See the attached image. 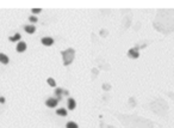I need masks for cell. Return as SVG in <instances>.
<instances>
[{
	"instance_id": "obj_13",
	"label": "cell",
	"mask_w": 174,
	"mask_h": 128,
	"mask_svg": "<svg viewBox=\"0 0 174 128\" xmlns=\"http://www.w3.org/2000/svg\"><path fill=\"white\" fill-rule=\"evenodd\" d=\"M46 82H48V84H49L50 86H56V83H55V80L52 79V78H49L48 80H46Z\"/></svg>"
},
{
	"instance_id": "obj_7",
	"label": "cell",
	"mask_w": 174,
	"mask_h": 128,
	"mask_svg": "<svg viewBox=\"0 0 174 128\" xmlns=\"http://www.w3.org/2000/svg\"><path fill=\"white\" fill-rule=\"evenodd\" d=\"M24 29H25V31L28 32V34H33V32L36 31V28L33 25H25Z\"/></svg>"
},
{
	"instance_id": "obj_16",
	"label": "cell",
	"mask_w": 174,
	"mask_h": 128,
	"mask_svg": "<svg viewBox=\"0 0 174 128\" xmlns=\"http://www.w3.org/2000/svg\"><path fill=\"white\" fill-rule=\"evenodd\" d=\"M5 102V98H3V97H0V103H4Z\"/></svg>"
},
{
	"instance_id": "obj_4",
	"label": "cell",
	"mask_w": 174,
	"mask_h": 128,
	"mask_svg": "<svg viewBox=\"0 0 174 128\" xmlns=\"http://www.w3.org/2000/svg\"><path fill=\"white\" fill-rule=\"evenodd\" d=\"M42 43L44 46H51L52 43H54V40H52L51 37H43L42 38Z\"/></svg>"
},
{
	"instance_id": "obj_10",
	"label": "cell",
	"mask_w": 174,
	"mask_h": 128,
	"mask_svg": "<svg viewBox=\"0 0 174 128\" xmlns=\"http://www.w3.org/2000/svg\"><path fill=\"white\" fill-rule=\"evenodd\" d=\"M22 38V36H21V34H16V35L15 36H12V37H10V40H11V41H13V42H15V41H18V40H21Z\"/></svg>"
},
{
	"instance_id": "obj_12",
	"label": "cell",
	"mask_w": 174,
	"mask_h": 128,
	"mask_svg": "<svg viewBox=\"0 0 174 128\" xmlns=\"http://www.w3.org/2000/svg\"><path fill=\"white\" fill-rule=\"evenodd\" d=\"M62 93H63V90H62V89H60V87H58V89H55V95L58 97V99L61 98V95H62Z\"/></svg>"
},
{
	"instance_id": "obj_15",
	"label": "cell",
	"mask_w": 174,
	"mask_h": 128,
	"mask_svg": "<svg viewBox=\"0 0 174 128\" xmlns=\"http://www.w3.org/2000/svg\"><path fill=\"white\" fill-rule=\"evenodd\" d=\"M32 12L33 13H39L41 12V9H32Z\"/></svg>"
},
{
	"instance_id": "obj_6",
	"label": "cell",
	"mask_w": 174,
	"mask_h": 128,
	"mask_svg": "<svg viewBox=\"0 0 174 128\" xmlns=\"http://www.w3.org/2000/svg\"><path fill=\"white\" fill-rule=\"evenodd\" d=\"M26 49V43L25 42H19L18 44H17V52H24Z\"/></svg>"
},
{
	"instance_id": "obj_1",
	"label": "cell",
	"mask_w": 174,
	"mask_h": 128,
	"mask_svg": "<svg viewBox=\"0 0 174 128\" xmlns=\"http://www.w3.org/2000/svg\"><path fill=\"white\" fill-rule=\"evenodd\" d=\"M61 54H62V56H63V64H64V66H68L73 61V59H74L75 52H74V49L69 48V49H67V50L61 52Z\"/></svg>"
},
{
	"instance_id": "obj_11",
	"label": "cell",
	"mask_w": 174,
	"mask_h": 128,
	"mask_svg": "<svg viewBox=\"0 0 174 128\" xmlns=\"http://www.w3.org/2000/svg\"><path fill=\"white\" fill-rule=\"evenodd\" d=\"M66 127H67V128H78V125H76L75 122H73V121H69V122L67 123Z\"/></svg>"
},
{
	"instance_id": "obj_3",
	"label": "cell",
	"mask_w": 174,
	"mask_h": 128,
	"mask_svg": "<svg viewBox=\"0 0 174 128\" xmlns=\"http://www.w3.org/2000/svg\"><path fill=\"white\" fill-rule=\"evenodd\" d=\"M137 49H138V47H135V48L130 49V50L128 52V55H129L130 58H133V59L138 58V52H137Z\"/></svg>"
},
{
	"instance_id": "obj_14",
	"label": "cell",
	"mask_w": 174,
	"mask_h": 128,
	"mask_svg": "<svg viewBox=\"0 0 174 128\" xmlns=\"http://www.w3.org/2000/svg\"><path fill=\"white\" fill-rule=\"evenodd\" d=\"M30 22H32V23H36V22H37V18H36L35 16H31V17H30Z\"/></svg>"
},
{
	"instance_id": "obj_8",
	"label": "cell",
	"mask_w": 174,
	"mask_h": 128,
	"mask_svg": "<svg viewBox=\"0 0 174 128\" xmlns=\"http://www.w3.org/2000/svg\"><path fill=\"white\" fill-rule=\"evenodd\" d=\"M9 61H10L9 58L6 56L5 54H1V53H0V62L4 64V65H6V64H9Z\"/></svg>"
},
{
	"instance_id": "obj_9",
	"label": "cell",
	"mask_w": 174,
	"mask_h": 128,
	"mask_svg": "<svg viewBox=\"0 0 174 128\" xmlns=\"http://www.w3.org/2000/svg\"><path fill=\"white\" fill-rule=\"evenodd\" d=\"M56 114H57V115H60V116H66L67 115V110L66 109H57Z\"/></svg>"
},
{
	"instance_id": "obj_5",
	"label": "cell",
	"mask_w": 174,
	"mask_h": 128,
	"mask_svg": "<svg viewBox=\"0 0 174 128\" xmlns=\"http://www.w3.org/2000/svg\"><path fill=\"white\" fill-rule=\"evenodd\" d=\"M75 107H76L75 101L73 99V98H69V99H68V109H69V110H74Z\"/></svg>"
},
{
	"instance_id": "obj_2",
	"label": "cell",
	"mask_w": 174,
	"mask_h": 128,
	"mask_svg": "<svg viewBox=\"0 0 174 128\" xmlns=\"http://www.w3.org/2000/svg\"><path fill=\"white\" fill-rule=\"evenodd\" d=\"M57 102H58L57 98H48L45 101V105L49 108H55L57 105Z\"/></svg>"
}]
</instances>
